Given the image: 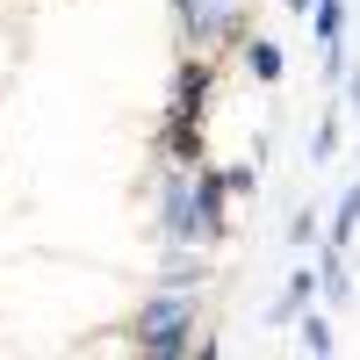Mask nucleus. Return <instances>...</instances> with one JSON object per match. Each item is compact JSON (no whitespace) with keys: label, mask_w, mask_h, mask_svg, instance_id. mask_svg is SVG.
I'll use <instances>...</instances> for the list:
<instances>
[{"label":"nucleus","mask_w":360,"mask_h":360,"mask_svg":"<svg viewBox=\"0 0 360 360\" xmlns=\"http://www.w3.org/2000/svg\"><path fill=\"white\" fill-rule=\"evenodd\" d=\"M295 346H303V353H317V360H324V353H332V324H324V317L310 310L303 324H295Z\"/></svg>","instance_id":"nucleus-8"},{"label":"nucleus","mask_w":360,"mask_h":360,"mask_svg":"<svg viewBox=\"0 0 360 360\" xmlns=\"http://www.w3.org/2000/svg\"><path fill=\"white\" fill-rule=\"evenodd\" d=\"M238 58H245L252 79H281V51L266 44V37H238Z\"/></svg>","instance_id":"nucleus-5"},{"label":"nucleus","mask_w":360,"mask_h":360,"mask_svg":"<svg viewBox=\"0 0 360 360\" xmlns=\"http://www.w3.org/2000/svg\"><path fill=\"white\" fill-rule=\"evenodd\" d=\"M202 173V166H195ZM195 173L188 166H173V180H166V195H159V209H166V217H159V231H166V245H202V217H195Z\"/></svg>","instance_id":"nucleus-2"},{"label":"nucleus","mask_w":360,"mask_h":360,"mask_svg":"<svg viewBox=\"0 0 360 360\" xmlns=\"http://www.w3.org/2000/svg\"><path fill=\"white\" fill-rule=\"evenodd\" d=\"M209 65L202 58H180V72H173V108L166 115H188V123H202V108H209Z\"/></svg>","instance_id":"nucleus-3"},{"label":"nucleus","mask_w":360,"mask_h":360,"mask_svg":"<svg viewBox=\"0 0 360 360\" xmlns=\"http://www.w3.org/2000/svg\"><path fill=\"white\" fill-rule=\"evenodd\" d=\"M310 288H317V274H310V266H303V274H288V295H281V303H274V317L288 324L295 310H303V303H310Z\"/></svg>","instance_id":"nucleus-10"},{"label":"nucleus","mask_w":360,"mask_h":360,"mask_svg":"<svg viewBox=\"0 0 360 360\" xmlns=\"http://www.w3.org/2000/svg\"><path fill=\"white\" fill-rule=\"evenodd\" d=\"M288 8H295V15H310V8H317V0H288Z\"/></svg>","instance_id":"nucleus-15"},{"label":"nucleus","mask_w":360,"mask_h":360,"mask_svg":"<svg viewBox=\"0 0 360 360\" xmlns=\"http://www.w3.org/2000/svg\"><path fill=\"white\" fill-rule=\"evenodd\" d=\"M339 152V123H332V115H324V123H317V137H310V159L324 166V159H332Z\"/></svg>","instance_id":"nucleus-11"},{"label":"nucleus","mask_w":360,"mask_h":360,"mask_svg":"<svg viewBox=\"0 0 360 360\" xmlns=\"http://www.w3.org/2000/svg\"><path fill=\"white\" fill-rule=\"evenodd\" d=\"M159 152H166L173 166H188V173L209 166V159H202V123H188V115H166V123H159Z\"/></svg>","instance_id":"nucleus-4"},{"label":"nucleus","mask_w":360,"mask_h":360,"mask_svg":"<svg viewBox=\"0 0 360 360\" xmlns=\"http://www.w3.org/2000/svg\"><path fill=\"white\" fill-rule=\"evenodd\" d=\"M353 231H360V180H353V188H346V202H339V217H332V238H324V245H353Z\"/></svg>","instance_id":"nucleus-6"},{"label":"nucleus","mask_w":360,"mask_h":360,"mask_svg":"<svg viewBox=\"0 0 360 360\" xmlns=\"http://www.w3.org/2000/svg\"><path fill=\"white\" fill-rule=\"evenodd\" d=\"M310 238H317V224H310V209H295V217H288V245H310Z\"/></svg>","instance_id":"nucleus-12"},{"label":"nucleus","mask_w":360,"mask_h":360,"mask_svg":"<svg viewBox=\"0 0 360 360\" xmlns=\"http://www.w3.org/2000/svg\"><path fill=\"white\" fill-rule=\"evenodd\" d=\"M346 94H353V115H360V72H346Z\"/></svg>","instance_id":"nucleus-14"},{"label":"nucleus","mask_w":360,"mask_h":360,"mask_svg":"<svg viewBox=\"0 0 360 360\" xmlns=\"http://www.w3.org/2000/svg\"><path fill=\"white\" fill-rule=\"evenodd\" d=\"M252 180H259V166H224V188H231V195H245Z\"/></svg>","instance_id":"nucleus-13"},{"label":"nucleus","mask_w":360,"mask_h":360,"mask_svg":"<svg viewBox=\"0 0 360 360\" xmlns=\"http://www.w3.org/2000/svg\"><path fill=\"white\" fill-rule=\"evenodd\" d=\"M317 274H324V295H332V303H346V295H353V281H346V259H339V245H324V266H317Z\"/></svg>","instance_id":"nucleus-7"},{"label":"nucleus","mask_w":360,"mask_h":360,"mask_svg":"<svg viewBox=\"0 0 360 360\" xmlns=\"http://www.w3.org/2000/svg\"><path fill=\"white\" fill-rule=\"evenodd\" d=\"M202 281V266L188 259V245H173V259H166V274H159V288H195Z\"/></svg>","instance_id":"nucleus-9"},{"label":"nucleus","mask_w":360,"mask_h":360,"mask_svg":"<svg viewBox=\"0 0 360 360\" xmlns=\"http://www.w3.org/2000/svg\"><path fill=\"white\" fill-rule=\"evenodd\" d=\"M137 346L144 353H195V303H188V288H166V295H152L144 303V317H137Z\"/></svg>","instance_id":"nucleus-1"}]
</instances>
